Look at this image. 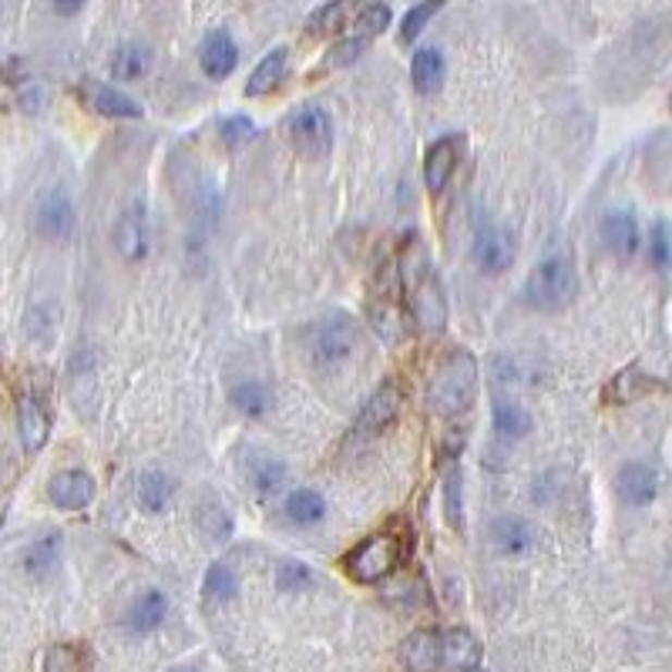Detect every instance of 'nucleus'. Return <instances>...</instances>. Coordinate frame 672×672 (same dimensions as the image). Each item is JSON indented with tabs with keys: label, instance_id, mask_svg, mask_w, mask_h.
I'll return each mask as SVG.
<instances>
[{
	"label": "nucleus",
	"instance_id": "21",
	"mask_svg": "<svg viewBox=\"0 0 672 672\" xmlns=\"http://www.w3.org/2000/svg\"><path fill=\"white\" fill-rule=\"evenodd\" d=\"M114 246L125 259H142L148 253V222L142 209H129L114 225Z\"/></svg>",
	"mask_w": 672,
	"mask_h": 672
},
{
	"label": "nucleus",
	"instance_id": "36",
	"mask_svg": "<svg viewBox=\"0 0 672 672\" xmlns=\"http://www.w3.org/2000/svg\"><path fill=\"white\" fill-rule=\"evenodd\" d=\"M383 27H390V8L387 4H367L361 14H357V21H353V34L357 37H377Z\"/></svg>",
	"mask_w": 672,
	"mask_h": 672
},
{
	"label": "nucleus",
	"instance_id": "40",
	"mask_svg": "<svg viewBox=\"0 0 672 672\" xmlns=\"http://www.w3.org/2000/svg\"><path fill=\"white\" fill-rule=\"evenodd\" d=\"M350 8L346 4H327L320 11H313L309 17V34H330V30H340L343 21H346Z\"/></svg>",
	"mask_w": 672,
	"mask_h": 672
},
{
	"label": "nucleus",
	"instance_id": "28",
	"mask_svg": "<svg viewBox=\"0 0 672 672\" xmlns=\"http://www.w3.org/2000/svg\"><path fill=\"white\" fill-rule=\"evenodd\" d=\"M481 659V646L478 639L471 636L464 628H454L444 636V662L454 665V669H474Z\"/></svg>",
	"mask_w": 672,
	"mask_h": 672
},
{
	"label": "nucleus",
	"instance_id": "41",
	"mask_svg": "<svg viewBox=\"0 0 672 672\" xmlns=\"http://www.w3.org/2000/svg\"><path fill=\"white\" fill-rule=\"evenodd\" d=\"M45 672H82V652L74 646H51L45 652Z\"/></svg>",
	"mask_w": 672,
	"mask_h": 672
},
{
	"label": "nucleus",
	"instance_id": "31",
	"mask_svg": "<svg viewBox=\"0 0 672 672\" xmlns=\"http://www.w3.org/2000/svg\"><path fill=\"white\" fill-rule=\"evenodd\" d=\"M148 64H151L148 48L135 45V41L122 45V48L114 51V58H111V71H114V77H122V82H135V77H142L148 71Z\"/></svg>",
	"mask_w": 672,
	"mask_h": 672
},
{
	"label": "nucleus",
	"instance_id": "20",
	"mask_svg": "<svg viewBox=\"0 0 672 672\" xmlns=\"http://www.w3.org/2000/svg\"><path fill=\"white\" fill-rule=\"evenodd\" d=\"M166 615H169V596L158 588H148L129 606L125 625H129V632H151L166 622Z\"/></svg>",
	"mask_w": 672,
	"mask_h": 672
},
{
	"label": "nucleus",
	"instance_id": "26",
	"mask_svg": "<svg viewBox=\"0 0 672 672\" xmlns=\"http://www.w3.org/2000/svg\"><path fill=\"white\" fill-rule=\"evenodd\" d=\"M58 559H61V535L54 532V535H45V538H37V541L27 545V551H24V572L30 578H45V575L54 572Z\"/></svg>",
	"mask_w": 672,
	"mask_h": 672
},
{
	"label": "nucleus",
	"instance_id": "25",
	"mask_svg": "<svg viewBox=\"0 0 672 672\" xmlns=\"http://www.w3.org/2000/svg\"><path fill=\"white\" fill-rule=\"evenodd\" d=\"M444 74H448V64H444V54L438 48H420L414 54V64H411V77H414V88L420 95H430L444 85Z\"/></svg>",
	"mask_w": 672,
	"mask_h": 672
},
{
	"label": "nucleus",
	"instance_id": "1",
	"mask_svg": "<svg viewBox=\"0 0 672 672\" xmlns=\"http://www.w3.org/2000/svg\"><path fill=\"white\" fill-rule=\"evenodd\" d=\"M401 286L407 290V303H411V313L417 316V323L427 330H441L448 320V303H444L438 272H433V262L427 259L420 246H414L404 256Z\"/></svg>",
	"mask_w": 672,
	"mask_h": 672
},
{
	"label": "nucleus",
	"instance_id": "30",
	"mask_svg": "<svg viewBox=\"0 0 672 672\" xmlns=\"http://www.w3.org/2000/svg\"><path fill=\"white\" fill-rule=\"evenodd\" d=\"M323 515H327L323 498L309 488H300L286 498V518L296 525H316V522H323Z\"/></svg>",
	"mask_w": 672,
	"mask_h": 672
},
{
	"label": "nucleus",
	"instance_id": "46",
	"mask_svg": "<svg viewBox=\"0 0 672 672\" xmlns=\"http://www.w3.org/2000/svg\"><path fill=\"white\" fill-rule=\"evenodd\" d=\"M175 672H199V669H175Z\"/></svg>",
	"mask_w": 672,
	"mask_h": 672
},
{
	"label": "nucleus",
	"instance_id": "4",
	"mask_svg": "<svg viewBox=\"0 0 672 672\" xmlns=\"http://www.w3.org/2000/svg\"><path fill=\"white\" fill-rule=\"evenodd\" d=\"M353 346H357V323L346 320V316H327V320H316L306 333V353L313 367L330 370L340 367Z\"/></svg>",
	"mask_w": 672,
	"mask_h": 672
},
{
	"label": "nucleus",
	"instance_id": "47",
	"mask_svg": "<svg viewBox=\"0 0 672 672\" xmlns=\"http://www.w3.org/2000/svg\"><path fill=\"white\" fill-rule=\"evenodd\" d=\"M669 111H672V98H669Z\"/></svg>",
	"mask_w": 672,
	"mask_h": 672
},
{
	"label": "nucleus",
	"instance_id": "18",
	"mask_svg": "<svg viewBox=\"0 0 672 672\" xmlns=\"http://www.w3.org/2000/svg\"><path fill=\"white\" fill-rule=\"evenodd\" d=\"M82 98L88 101V108L95 114H105V118H142V105L135 98H129L125 91H118L111 85H101V82H82Z\"/></svg>",
	"mask_w": 672,
	"mask_h": 672
},
{
	"label": "nucleus",
	"instance_id": "15",
	"mask_svg": "<svg viewBox=\"0 0 672 672\" xmlns=\"http://www.w3.org/2000/svg\"><path fill=\"white\" fill-rule=\"evenodd\" d=\"M401 659L411 672H438V665L444 662V636L430 628H417L404 639Z\"/></svg>",
	"mask_w": 672,
	"mask_h": 672
},
{
	"label": "nucleus",
	"instance_id": "16",
	"mask_svg": "<svg viewBox=\"0 0 672 672\" xmlns=\"http://www.w3.org/2000/svg\"><path fill=\"white\" fill-rule=\"evenodd\" d=\"M457 155H461V145H457L454 135H444L427 148V155H424V185L430 192L448 188L451 175L457 172Z\"/></svg>",
	"mask_w": 672,
	"mask_h": 672
},
{
	"label": "nucleus",
	"instance_id": "7",
	"mask_svg": "<svg viewBox=\"0 0 672 672\" xmlns=\"http://www.w3.org/2000/svg\"><path fill=\"white\" fill-rule=\"evenodd\" d=\"M290 135L293 145L306 155V158H320L330 151L333 145V118L327 108L320 105H303L290 114Z\"/></svg>",
	"mask_w": 672,
	"mask_h": 672
},
{
	"label": "nucleus",
	"instance_id": "27",
	"mask_svg": "<svg viewBox=\"0 0 672 672\" xmlns=\"http://www.w3.org/2000/svg\"><path fill=\"white\" fill-rule=\"evenodd\" d=\"M172 491H175V485H172L169 474L148 471V474H142L135 498H138V508H142V511H148V515H158V511H162V508L172 501Z\"/></svg>",
	"mask_w": 672,
	"mask_h": 672
},
{
	"label": "nucleus",
	"instance_id": "29",
	"mask_svg": "<svg viewBox=\"0 0 672 672\" xmlns=\"http://www.w3.org/2000/svg\"><path fill=\"white\" fill-rule=\"evenodd\" d=\"M229 401L232 407L246 414V417H262L269 411V390L262 380H243V383H235L229 390Z\"/></svg>",
	"mask_w": 672,
	"mask_h": 672
},
{
	"label": "nucleus",
	"instance_id": "6",
	"mask_svg": "<svg viewBox=\"0 0 672 672\" xmlns=\"http://www.w3.org/2000/svg\"><path fill=\"white\" fill-rule=\"evenodd\" d=\"M471 256H474V262H478L485 272L498 276V272L511 269V262H515V240H511V232L501 222L481 216L478 225H474Z\"/></svg>",
	"mask_w": 672,
	"mask_h": 672
},
{
	"label": "nucleus",
	"instance_id": "9",
	"mask_svg": "<svg viewBox=\"0 0 672 672\" xmlns=\"http://www.w3.org/2000/svg\"><path fill=\"white\" fill-rule=\"evenodd\" d=\"M17 430H21L24 451L30 454L41 451L51 438V411L37 390H24L17 398Z\"/></svg>",
	"mask_w": 672,
	"mask_h": 672
},
{
	"label": "nucleus",
	"instance_id": "23",
	"mask_svg": "<svg viewBox=\"0 0 672 672\" xmlns=\"http://www.w3.org/2000/svg\"><path fill=\"white\" fill-rule=\"evenodd\" d=\"M286 61H290V51H286V48H272V51L256 64V71L249 74L246 95H249V98H259V95H269V91L280 88V82L286 77Z\"/></svg>",
	"mask_w": 672,
	"mask_h": 672
},
{
	"label": "nucleus",
	"instance_id": "8",
	"mask_svg": "<svg viewBox=\"0 0 672 672\" xmlns=\"http://www.w3.org/2000/svg\"><path fill=\"white\" fill-rule=\"evenodd\" d=\"M34 222H37V232L45 235V240H68L74 232V203H71V192L54 185L48 188L41 199H37V209H34Z\"/></svg>",
	"mask_w": 672,
	"mask_h": 672
},
{
	"label": "nucleus",
	"instance_id": "24",
	"mask_svg": "<svg viewBox=\"0 0 672 672\" xmlns=\"http://www.w3.org/2000/svg\"><path fill=\"white\" fill-rule=\"evenodd\" d=\"M286 478V464L276 457V454H266V451H256L246 457V481L259 491V494H272L276 488L283 485Z\"/></svg>",
	"mask_w": 672,
	"mask_h": 672
},
{
	"label": "nucleus",
	"instance_id": "37",
	"mask_svg": "<svg viewBox=\"0 0 672 672\" xmlns=\"http://www.w3.org/2000/svg\"><path fill=\"white\" fill-rule=\"evenodd\" d=\"M441 11V4H414L407 14H404V24H401V45H411L424 34V27L430 24V17Z\"/></svg>",
	"mask_w": 672,
	"mask_h": 672
},
{
	"label": "nucleus",
	"instance_id": "10",
	"mask_svg": "<svg viewBox=\"0 0 672 672\" xmlns=\"http://www.w3.org/2000/svg\"><path fill=\"white\" fill-rule=\"evenodd\" d=\"M602 243L606 249L615 256V259H632L639 249H643V229H639V219L632 209H609L602 216Z\"/></svg>",
	"mask_w": 672,
	"mask_h": 672
},
{
	"label": "nucleus",
	"instance_id": "45",
	"mask_svg": "<svg viewBox=\"0 0 672 672\" xmlns=\"http://www.w3.org/2000/svg\"><path fill=\"white\" fill-rule=\"evenodd\" d=\"M464 672H485V669H478V665H474V669H464Z\"/></svg>",
	"mask_w": 672,
	"mask_h": 672
},
{
	"label": "nucleus",
	"instance_id": "43",
	"mask_svg": "<svg viewBox=\"0 0 672 672\" xmlns=\"http://www.w3.org/2000/svg\"><path fill=\"white\" fill-rule=\"evenodd\" d=\"M4 77H8V85H27V64L21 58H8Z\"/></svg>",
	"mask_w": 672,
	"mask_h": 672
},
{
	"label": "nucleus",
	"instance_id": "38",
	"mask_svg": "<svg viewBox=\"0 0 672 672\" xmlns=\"http://www.w3.org/2000/svg\"><path fill=\"white\" fill-rule=\"evenodd\" d=\"M367 48H370L367 37L350 34L346 41H340L337 48H330V54H327V61H323V71H330V68H343V64H353V61H357Z\"/></svg>",
	"mask_w": 672,
	"mask_h": 672
},
{
	"label": "nucleus",
	"instance_id": "17",
	"mask_svg": "<svg viewBox=\"0 0 672 672\" xmlns=\"http://www.w3.org/2000/svg\"><path fill=\"white\" fill-rule=\"evenodd\" d=\"M199 64L209 77H216V82H222V77L235 71V64H240V45L232 41V34L225 27H216L203 41Z\"/></svg>",
	"mask_w": 672,
	"mask_h": 672
},
{
	"label": "nucleus",
	"instance_id": "33",
	"mask_svg": "<svg viewBox=\"0 0 672 672\" xmlns=\"http://www.w3.org/2000/svg\"><path fill=\"white\" fill-rule=\"evenodd\" d=\"M444 515H448L451 528H461V522H464V478H461L457 464H451L444 474Z\"/></svg>",
	"mask_w": 672,
	"mask_h": 672
},
{
	"label": "nucleus",
	"instance_id": "2",
	"mask_svg": "<svg viewBox=\"0 0 672 672\" xmlns=\"http://www.w3.org/2000/svg\"><path fill=\"white\" fill-rule=\"evenodd\" d=\"M575 262H572V253L555 246L548 249L535 269L528 272L525 280V300L535 306V309H545V313H555V309H565L575 296Z\"/></svg>",
	"mask_w": 672,
	"mask_h": 672
},
{
	"label": "nucleus",
	"instance_id": "13",
	"mask_svg": "<svg viewBox=\"0 0 672 672\" xmlns=\"http://www.w3.org/2000/svg\"><path fill=\"white\" fill-rule=\"evenodd\" d=\"M491 541L501 555L518 559V555H528V551L538 548V528L518 515H504L491 525Z\"/></svg>",
	"mask_w": 672,
	"mask_h": 672
},
{
	"label": "nucleus",
	"instance_id": "11",
	"mask_svg": "<svg viewBox=\"0 0 672 672\" xmlns=\"http://www.w3.org/2000/svg\"><path fill=\"white\" fill-rule=\"evenodd\" d=\"M615 491L619 498L628 504V508H646L656 501L659 494V471L652 464H643V461H632L619 471L615 478Z\"/></svg>",
	"mask_w": 672,
	"mask_h": 672
},
{
	"label": "nucleus",
	"instance_id": "39",
	"mask_svg": "<svg viewBox=\"0 0 672 672\" xmlns=\"http://www.w3.org/2000/svg\"><path fill=\"white\" fill-rule=\"evenodd\" d=\"M259 135V129H256V122L249 114H232V118H225L222 122V142L225 145H249L253 138Z\"/></svg>",
	"mask_w": 672,
	"mask_h": 672
},
{
	"label": "nucleus",
	"instance_id": "12",
	"mask_svg": "<svg viewBox=\"0 0 672 672\" xmlns=\"http://www.w3.org/2000/svg\"><path fill=\"white\" fill-rule=\"evenodd\" d=\"M48 498L61 508V511H82L95 501V478L88 471H61L48 485Z\"/></svg>",
	"mask_w": 672,
	"mask_h": 672
},
{
	"label": "nucleus",
	"instance_id": "19",
	"mask_svg": "<svg viewBox=\"0 0 672 672\" xmlns=\"http://www.w3.org/2000/svg\"><path fill=\"white\" fill-rule=\"evenodd\" d=\"M401 407H404L401 390L393 387V383H383V387L374 393V398L367 401L357 427H361V430H383V427H390L393 420L401 417Z\"/></svg>",
	"mask_w": 672,
	"mask_h": 672
},
{
	"label": "nucleus",
	"instance_id": "5",
	"mask_svg": "<svg viewBox=\"0 0 672 672\" xmlns=\"http://www.w3.org/2000/svg\"><path fill=\"white\" fill-rule=\"evenodd\" d=\"M401 562V541L390 535H370L343 559V569L353 582H380Z\"/></svg>",
	"mask_w": 672,
	"mask_h": 672
},
{
	"label": "nucleus",
	"instance_id": "32",
	"mask_svg": "<svg viewBox=\"0 0 672 672\" xmlns=\"http://www.w3.org/2000/svg\"><path fill=\"white\" fill-rule=\"evenodd\" d=\"M203 591L206 599H216V602H229L235 591H240V575L232 572V565L225 562H216L209 572H206V582H203Z\"/></svg>",
	"mask_w": 672,
	"mask_h": 672
},
{
	"label": "nucleus",
	"instance_id": "44",
	"mask_svg": "<svg viewBox=\"0 0 672 672\" xmlns=\"http://www.w3.org/2000/svg\"><path fill=\"white\" fill-rule=\"evenodd\" d=\"M82 11H85V4H54V14H64V17L82 14Z\"/></svg>",
	"mask_w": 672,
	"mask_h": 672
},
{
	"label": "nucleus",
	"instance_id": "3",
	"mask_svg": "<svg viewBox=\"0 0 672 672\" xmlns=\"http://www.w3.org/2000/svg\"><path fill=\"white\" fill-rule=\"evenodd\" d=\"M474 393H478V364L467 350H457L441 364L438 377L430 383V401L438 407V414H464L474 404Z\"/></svg>",
	"mask_w": 672,
	"mask_h": 672
},
{
	"label": "nucleus",
	"instance_id": "35",
	"mask_svg": "<svg viewBox=\"0 0 672 672\" xmlns=\"http://www.w3.org/2000/svg\"><path fill=\"white\" fill-rule=\"evenodd\" d=\"M195 522H199V532H203L206 541H225L232 535V518L225 515L219 504H203L199 518H195Z\"/></svg>",
	"mask_w": 672,
	"mask_h": 672
},
{
	"label": "nucleus",
	"instance_id": "34",
	"mask_svg": "<svg viewBox=\"0 0 672 672\" xmlns=\"http://www.w3.org/2000/svg\"><path fill=\"white\" fill-rule=\"evenodd\" d=\"M646 253H649V259H652L656 269H669V266H672V229H669L665 219H656V222H652Z\"/></svg>",
	"mask_w": 672,
	"mask_h": 672
},
{
	"label": "nucleus",
	"instance_id": "14",
	"mask_svg": "<svg viewBox=\"0 0 672 672\" xmlns=\"http://www.w3.org/2000/svg\"><path fill=\"white\" fill-rule=\"evenodd\" d=\"M659 390H662V383L652 374H646L639 367H625L602 387V401L606 404H636Z\"/></svg>",
	"mask_w": 672,
	"mask_h": 672
},
{
	"label": "nucleus",
	"instance_id": "22",
	"mask_svg": "<svg viewBox=\"0 0 672 672\" xmlns=\"http://www.w3.org/2000/svg\"><path fill=\"white\" fill-rule=\"evenodd\" d=\"M491 420H494L498 438H504V441H522L532 433V414L525 411V404L511 401V398H494Z\"/></svg>",
	"mask_w": 672,
	"mask_h": 672
},
{
	"label": "nucleus",
	"instance_id": "42",
	"mask_svg": "<svg viewBox=\"0 0 672 672\" xmlns=\"http://www.w3.org/2000/svg\"><path fill=\"white\" fill-rule=\"evenodd\" d=\"M276 582H280L283 591H296V588H306L313 582V575H309V569L303 562H286V565H280V575H276Z\"/></svg>",
	"mask_w": 672,
	"mask_h": 672
}]
</instances>
